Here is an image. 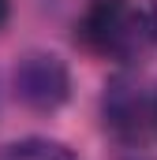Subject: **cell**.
<instances>
[{"label": "cell", "mask_w": 157, "mask_h": 160, "mask_svg": "<svg viewBox=\"0 0 157 160\" xmlns=\"http://www.w3.org/2000/svg\"><path fill=\"white\" fill-rule=\"evenodd\" d=\"M0 160H78L64 142L52 138H23L11 145H0Z\"/></svg>", "instance_id": "277c9868"}, {"label": "cell", "mask_w": 157, "mask_h": 160, "mask_svg": "<svg viewBox=\"0 0 157 160\" xmlns=\"http://www.w3.org/2000/svg\"><path fill=\"white\" fill-rule=\"evenodd\" d=\"M101 116L105 130L123 142V145H146L150 130H154V101L142 93V86L127 75H120L105 86L101 97Z\"/></svg>", "instance_id": "7a4b0ae2"}, {"label": "cell", "mask_w": 157, "mask_h": 160, "mask_svg": "<svg viewBox=\"0 0 157 160\" xmlns=\"http://www.w3.org/2000/svg\"><path fill=\"white\" fill-rule=\"evenodd\" d=\"M75 41L90 56L131 63L154 41V26L135 0H90L75 22Z\"/></svg>", "instance_id": "6da1fadb"}, {"label": "cell", "mask_w": 157, "mask_h": 160, "mask_svg": "<svg viewBox=\"0 0 157 160\" xmlns=\"http://www.w3.org/2000/svg\"><path fill=\"white\" fill-rule=\"evenodd\" d=\"M8 15H11V0H0V26L8 22Z\"/></svg>", "instance_id": "8992f818"}, {"label": "cell", "mask_w": 157, "mask_h": 160, "mask_svg": "<svg viewBox=\"0 0 157 160\" xmlns=\"http://www.w3.org/2000/svg\"><path fill=\"white\" fill-rule=\"evenodd\" d=\"M146 15H150V26H154V38H157V0H150V11Z\"/></svg>", "instance_id": "5b68a950"}, {"label": "cell", "mask_w": 157, "mask_h": 160, "mask_svg": "<svg viewBox=\"0 0 157 160\" xmlns=\"http://www.w3.org/2000/svg\"><path fill=\"white\" fill-rule=\"evenodd\" d=\"M11 82H15V97L34 112H56L71 93V75L64 60L52 52H26L15 63Z\"/></svg>", "instance_id": "3957f363"}, {"label": "cell", "mask_w": 157, "mask_h": 160, "mask_svg": "<svg viewBox=\"0 0 157 160\" xmlns=\"http://www.w3.org/2000/svg\"><path fill=\"white\" fill-rule=\"evenodd\" d=\"M154 130H157V97H154Z\"/></svg>", "instance_id": "52a82bcc"}]
</instances>
